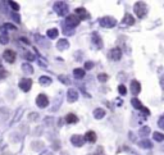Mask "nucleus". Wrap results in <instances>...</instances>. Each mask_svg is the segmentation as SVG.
Returning <instances> with one entry per match:
<instances>
[{"label": "nucleus", "mask_w": 164, "mask_h": 155, "mask_svg": "<svg viewBox=\"0 0 164 155\" xmlns=\"http://www.w3.org/2000/svg\"><path fill=\"white\" fill-rule=\"evenodd\" d=\"M133 10H135V13L137 14V17H138V18H142V17H145L146 10H148V6H146L145 3L138 1V3H136V4H135Z\"/></svg>", "instance_id": "1"}, {"label": "nucleus", "mask_w": 164, "mask_h": 155, "mask_svg": "<svg viewBox=\"0 0 164 155\" xmlns=\"http://www.w3.org/2000/svg\"><path fill=\"white\" fill-rule=\"evenodd\" d=\"M100 24L103 27H108V28H111L117 24V21L113 18V17H104V18L100 19Z\"/></svg>", "instance_id": "2"}, {"label": "nucleus", "mask_w": 164, "mask_h": 155, "mask_svg": "<svg viewBox=\"0 0 164 155\" xmlns=\"http://www.w3.org/2000/svg\"><path fill=\"white\" fill-rule=\"evenodd\" d=\"M31 86H32V80L31 78H22L19 81V87H21V90L24 91V92L30 91Z\"/></svg>", "instance_id": "3"}, {"label": "nucleus", "mask_w": 164, "mask_h": 155, "mask_svg": "<svg viewBox=\"0 0 164 155\" xmlns=\"http://www.w3.org/2000/svg\"><path fill=\"white\" fill-rule=\"evenodd\" d=\"M54 10H55V12H57L58 14L63 16V14H65V13L68 12V5L65 4V3H55Z\"/></svg>", "instance_id": "4"}, {"label": "nucleus", "mask_w": 164, "mask_h": 155, "mask_svg": "<svg viewBox=\"0 0 164 155\" xmlns=\"http://www.w3.org/2000/svg\"><path fill=\"white\" fill-rule=\"evenodd\" d=\"M36 104H37V107H40V108H46L49 105V99L46 97V95H44V94L39 95L36 99Z\"/></svg>", "instance_id": "5"}, {"label": "nucleus", "mask_w": 164, "mask_h": 155, "mask_svg": "<svg viewBox=\"0 0 164 155\" xmlns=\"http://www.w3.org/2000/svg\"><path fill=\"white\" fill-rule=\"evenodd\" d=\"M80 22H81V19H80V17L77 14H71L67 18V24L71 27H76L77 24H80Z\"/></svg>", "instance_id": "6"}, {"label": "nucleus", "mask_w": 164, "mask_h": 155, "mask_svg": "<svg viewBox=\"0 0 164 155\" xmlns=\"http://www.w3.org/2000/svg\"><path fill=\"white\" fill-rule=\"evenodd\" d=\"M131 103H132V105H133V107H135L136 109H138V110H142V112L145 113V114H150L149 109H146V108L144 107V105H142V103H141V101L138 100V99L133 97V99H132V101H131Z\"/></svg>", "instance_id": "7"}, {"label": "nucleus", "mask_w": 164, "mask_h": 155, "mask_svg": "<svg viewBox=\"0 0 164 155\" xmlns=\"http://www.w3.org/2000/svg\"><path fill=\"white\" fill-rule=\"evenodd\" d=\"M4 59L8 63H14V60H16V51L14 50H10V49L5 50L4 51Z\"/></svg>", "instance_id": "8"}, {"label": "nucleus", "mask_w": 164, "mask_h": 155, "mask_svg": "<svg viewBox=\"0 0 164 155\" xmlns=\"http://www.w3.org/2000/svg\"><path fill=\"white\" fill-rule=\"evenodd\" d=\"M109 55L113 60H119V59L122 58V50L119 48H114L109 51Z\"/></svg>", "instance_id": "9"}, {"label": "nucleus", "mask_w": 164, "mask_h": 155, "mask_svg": "<svg viewBox=\"0 0 164 155\" xmlns=\"http://www.w3.org/2000/svg\"><path fill=\"white\" fill-rule=\"evenodd\" d=\"M83 141H85V137H82V136H80V135H75V136H72V139H71L72 145H75V146H77V147L83 145Z\"/></svg>", "instance_id": "10"}, {"label": "nucleus", "mask_w": 164, "mask_h": 155, "mask_svg": "<svg viewBox=\"0 0 164 155\" xmlns=\"http://www.w3.org/2000/svg\"><path fill=\"white\" fill-rule=\"evenodd\" d=\"M140 91H141V85H140V82H138V81H136V80H133L131 82V92L133 94V95H137Z\"/></svg>", "instance_id": "11"}, {"label": "nucleus", "mask_w": 164, "mask_h": 155, "mask_svg": "<svg viewBox=\"0 0 164 155\" xmlns=\"http://www.w3.org/2000/svg\"><path fill=\"white\" fill-rule=\"evenodd\" d=\"M77 99H78L77 91H76L75 89H69L68 90V101H69V103H75Z\"/></svg>", "instance_id": "12"}, {"label": "nucleus", "mask_w": 164, "mask_h": 155, "mask_svg": "<svg viewBox=\"0 0 164 155\" xmlns=\"http://www.w3.org/2000/svg\"><path fill=\"white\" fill-rule=\"evenodd\" d=\"M76 14L80 17V19H87L89 18V13L85 8H77L76 9Z\"/></svg>", "instance_id": "13"}, {"label": "nucleus", "mask_w": 164, "mask_h": 155, "mask_svg": "<svg viewBox=\"0 0 164 155\" xmlns=\"http://www.w3.org/2000/svg\"><path fill=\"white\" fill-rule=\"evenodd\" d=\"M83 137H85V140L89 141V142H95V141H96V133L94 131H87L86 135Z\"/></svg>", "instance_id": "14"}, {"label": "nucleus", "mask_w": 164, "mask_h": 155, "mask_svg": "<svg viewBox=\"0 0 164 155\" xmlns=\"http://www.w3.org/2000/svg\"><path fill=\"white\" fill-rule=\"evenodd\" d=\"M92 42L94 44H96V46L97 48H102L103 46V41H102V38H100V36L97 35L96 32H94L92 33Z\"/></svg>", "instance_id": "15"}, {"label": "nucleus", "mask_w": 164, "mask_h": 155, "mask_svg": "<svg viewBox=\"0 0 164 155\" xmlns=\"http://www.w3.org/2000/svg\"><path fill=\"white\" fill-rule=\"evenodd\" d=\"M39 82L41 83V86H49V85L51 83V78L49 76H41Z\"/></svg>", "instance_id": "16"}, {"label": "nucleus", "mask_w": 164, "mask_h": 155, "mask_svg": "<svg viewBox=\"0 0 164 155\" xmlns=\"http://www.w3.org/2000/svg\"><path fill=\"white\" fill-rule=\"evenodd\" d=\"M124 24H128V26H132V24L135 23V18L131 16V14H126L124 16V18H123V21H122Z\"/></svg>", "instance_id": "17"}, {"label": "nucleus", "mask_w": 164, "mask_h": 155, "mask_svg": "<svg viewBox=\"0 0 164 155\" xmlns=\"http://www.w3.org/2000/svg\"><path fill=\"white\" fill-rule=\"evenodd\" d=\"M73 76L76 77V78H83L85 77V70H83L82 68H76L75 70H73Z\"/></svg>", "instance_id": "18"}, {"label": "nucleus", "mask_w": 164, "mask_h": 155, "mask_svg": "<svg viewBox=\"0 0 164 155\" xmlns=\"http://www.w3.org/2000/svg\"><path fill=\"white\" fill-rule=\"evenodd\" d=\"M104 115H105V112H104V109H102V108H97V109L94 110V117H95L96 119L103 118Z\"/></svg>", "instance_id": "19"}, {"label": "nucleus", "mask_w": 164, "mask_h": 155, "mask_svg": "<svg viewBox=\"0 0 164 155\" xmlns=\"http://www.w3.org/2000/svg\"><path fill=\"white\" fill-rule=\"evenodd\" d=\"M138 145H140L141 147H144V149H151L153 147V144H151V141H149V140H142L138 142Z\"/></svg>", "instance_id": "20"}, {"label": "nucleus", "mask_w": 164, "mask_h": 155, "mask_svg": "<svg viewBox=\"0 0 164 155\" xmlns=\"http://www.w3.org/2000/svg\"><path fill=\"white\" fill-rule=\"evenodd\" d=\"M65 122L67 123H76V122H78V118L76 117V114H68L67 117H65Z\"/></svg>", "instance_id": "21"}, {"label": "nucleus", "mask_w": 164, "mask_h": 155, "mask_svg": "<svg viewBox=\"0 0 164 155\" xmlns=\"http://www.w3.org/2000/svg\"><path fill=\"white\" fill-rule=\"evenodd\" d=\"M58 36V30L57 28H51V30L48 31V37L49 38H55Z\"/></svg>", "instance_id": "22"}, {"label": "nucleus", "mask_w": 164, "mask_h": 155, "mask_svg": "<svg viewBox=\"0 0 164 155\" xmlns=\"http://www.w3.org/2000/svg\"><path fill=\"white\" fill-rule=\"evenodd\" d=\"M68 48V41L67 40H60L58 42V49L59 50H64V49Z\"/></svg>", "instance_id": "23"}, {"label": "nucleus", "mask_w": 164, "mask_h": 155, "mask_svg": "<svg viewBox=\"0 0 164 155\" xmlns=\"http://www.w3.org/2000/svg\"><path fill=\"white\" fill-rule=\"evenodd\" d=\"M22 68H23V70L27 73V75H31V73L33 72V68H32V67H31V65L28 64V63H26V64H23V65H22Z\"/></svg>", "instance_id": "24"}, {"label": "nucleus", "mask_w": 164, "mask_h": 155, "mask_svg": "<svg viewBox=\"0 0 164 155\" xmlns=\"http://www.w3.org/2000/svg\"><path fill=\"white\" fill-rule=\"evenodd\" d=\"M154 140L158 141V142H163L164 141V135L163 133H159V132H154Z\"/></svg>", "instance_id": "25"}, {"label": "nucleus", "mask_w": 164, "mask_h": 155, "mask_svg": "<svg viewBox=\"0 0 164 155\" xmlns=\"http://www.w3.org/2000/svg\"><path fill=\"white\" fill-rule=\"evenodd\" d=\"M138 133H140L141 136H148L150 133V128H149V127H144V128L140 129V132H138Z\"/></svg>", "instance_id": "26"}, {"label": "nucleus", "mask_w": 164, "mask_h": 155, "mask_svg": "<svg viewBox=\"0 0 164 155\" xmlns=\"http://www.w3.org/2000/svg\"><path fill=\"white\" fill-rule=\"evenodd\" d=\"M6 76H8V72H6L3 67H0V80H4Z\"/></svg>", "instance_id": "27"}, {"label": "nucleus", "mask_w": 164, "mask_h": 155, "mask_svg": "<svg viewBox=\"0 0 164 155\" xmlns=\"http://www.w3.org/2000/svg\"><path fill=\"white\" fill-rule=\"evenodd\" d=\"M97 78H99L100 82H105V81H108V75H105V73H100V75L97 76Z\"/></svg>", "instance_id": "28"}, {"label": "nucleus", "mask_w": 164, "mask_h": 155, "mask_svg": "<svg viewBox=\"0 0 164 155\" xmlns=\"http://www.w3.org/2000/svg\"><path fill=\"white\" fill-rule=\"evenodd\" d=\"M0 42L1 44H8V35H5V33L0 35Z\"/></svg>", "instance_id": "29"}, {"label": "nucleus", "mask_w": 164, "mask_h": 155, "mask_svg": "<svg viewBox=\"0 0 164 155\" xmlns=\"http://www.w3.org/2000/svg\"><path fill=\"white\" fill-rule=\"evenodd\" d=\"M118 91H119L121 95H124L127 92V89H126V86H123V85H119V86H118Z\"/></svg>", "instance_id": "30"}, {"label": "nucleus", "mask_w": 164, "mask_h": 155, "mask_svg": "<svg viewBox=\"0 0 164 155\" xmlns=\"http://www.w3.org/2000/svg\"><path fill=\"white\" fill-rule=\"evenodd\" d=\"M158 126H159L162 129H164V115H162V117L159 118V121H158Z\"/></svg>", "instance_id": "31"}, {"label": "nucleus", "mask_w": 164, "mask_h": 155, "mask_svg": "<svg viewBox=\"0 0 164 155\" xmlns=\"http://www.w3.org/2000/svg\"><path fill=\"white\" fill-rule=\"evenodd\" d=\"M59 81H62L63 83H67V85L69 83V80H68V78H67V77H65L64 75H63V76H59Z\"/></svg>", "instance_id": "32"}, {"label": "nucleus", "mask_w": 164, "mask_h": 155, "mask_svg": "<svg viewBox=\"0 0 164 155\" xmlns=\"http://www.w3.org/2000/svg\"><path fill=\"white\" fill-rule=\"evenodd\" d=\"M9 4H10V6H12V8L14 9V10H18V9H19V5L17 4L16 1H9Z\"/></svg>", "instance_id": "33"}, {"label": "nucleus", "mask_w": 164, "mask_h": 155, "mask_svg": "<svg viewBox=\"0 0 164 155\" xmlns=\"http://www.w3.org/2000/svg\"><path fill=\"white\" fill-rule=\"evenodd\" d=\"M92 67H94V63H92V62H86V63H85V68H86V69H91Z\"/></svg>", "instance_id": "34"}, {"label": "nucleus", "mask_w": 164, "mask_h": 155, "mask_svg": "<svg viewBox=\"0 0 164 155\" xmlns=\"http://www.w3.org/2000/svg\"><path fill=\"white\" fill-rule=\"evenodd\" d=\"M26 58L28 59V60H33V59H35V56H33L32 54H31V53H26Z\"/></svg>", "instance_id": "35"}, {"label": "nucleus", "mask_w": 164, "mask_h": 155, "mask_svg": "<svg viewBox=\"0 0 164 155\" xmlns=\"http://www.w3.org/2000/svg\"><path fill=\"white\" fill-rule=\"evenodd\" d=\"M32 117V119H37V117H39V115L36 114V113H32V114H30V118Z\"/></svg>", "instance_id": "36"}]
</instances>
